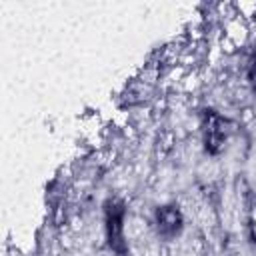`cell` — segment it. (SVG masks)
<instances>
[{
  "label": "cell",
  "mask_w": 256,
  "mask_h": 256,
  "mask_svg": "<svg viewBox=\"0 0 256 256\" xmlns=\"http://www.w3.org/2000/svg\"><path fill=\"white\" fill-rule=\"evenodd\" d=\"M156 224H158V232L164 238H172L182 228V214L176 206H162L156 212Z\"/></svg>",
  "instance_id": "3957f363"
},
{
  "label": "cell",
  "mask_w": 256,
  "mask_h": 256,
  "mask_svg": "<svg viewBox=\"0 0 256 256\" xmlns=\"http://www.w3.org/2000/svg\"><path fill=\"white\" fill-rule=\"evenodd\" d=\"M248 78L256 86V52H254V56L250 58V64H248Z\"/></svg>",
  "instance_id": "277c9868"
},
{
  "label": "cell",
  "mask_w": 256,
  "mask_h": 256,
  "mask_svg": "<svg viewBox=\"0 0 256 256\" xmlns=\"http://www.w3.org/2000/svg\"><path fill=\"white\" fill-rule=\"evenodd\" d=\"M228 138V122L216 114L214 110L204 112V142L208 152L216 154L224 148V142Z\"/></svg>",
  "instance_id": "7a4b0ae2"
},
{
  "label": "cell",
  "mask_w": 256,
  "mask_h": 256,
  "mask_svg": "<svg viewBox=\"0 0 256 256\" xmlns=\"http://www.w3.org/2000/svg\"><path fill=\"white\" fill-rule=\"evenodd\" d=\"M250 228H252V236L256 242V204L250 208Z\"/></svg>",
  "instance_id": "5b68a950"
},
{
  "label": "cell",
  "mask_w": 256,
  "mask_h": 256,
  "mask_svg": "<svg viewBox=\"0 0 256 256\" xmlns=\"http://www.w3.org/2000/svg\"><path fill=\"white\" fill-rule=\"evenodd\" d=\"M106 234L110 248L118 256H126L128 246L124 240V204L118 200L106 204Z\"/></svg>",
  "instance_id": "6da1fadb"
}]
</instances>
